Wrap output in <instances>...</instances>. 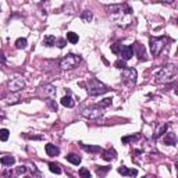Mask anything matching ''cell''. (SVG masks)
<instances>
[{
	"mask_svg": "<svg viewBox=\"0 0 178 178\" xmlns=\"http://www.w3.org/2000/svg\"><path fill=\"white\" fill-rule=\"evenodd\" d=\"M56 44H57V47L63 49V47L67 44V39H64V38H60V39H56Z\"/></svg>",
	"mask_w": 178,
	"mask_h": 178,
	"instance_id": "obj_32",
	"label": "cell"
},
{
	"mask_svg": "<svg viewBox=\"0 0 178 178\" xmlns=\"http://www.w3.org/2000/svg\"><path fill=\"white\" fill-rule=\"evenodd\" d=\"M121 47H123V44H121V43H114V44H111V52L114 53V54H120Z\"/></svg>",
	"mask_w": 178,
	"mask_h": 178,
	"instance_id": "obj_31",
	"label": "cell"
},
{
	"mask_svg": "<svg viewBox=\"0 0 178 178\" xmlns=\"http://www.w3.org/2000/svg\"><path fill=\"white\" fill-rule=\"evenodd\" d=\"M8 136H10V132H8V129H6V128L0 129V141H2V142H6V141L8 139Z\"/></svg>",
	"mask_w": 178,
	"mask_h": 178,
	"instance_id": "obj_26",
	"label": "cell"
},
{
	"mask_svg": "<svg viewBox=\"0 0 178 178\" xmlns=\"http://www.w3.org/2000/svg\"><path fill=\"white\" fill-rule=\"evenodd\" d=\"M177 68L173 64H168V66L163 67L162 70H159L155 74V82L156 84H163V82H167L176 75Z\"/></svg>",
	"mask_w": 178,
	"mask_h": 178,
	"instance_id": "obj_3",
	"label": "cell"
},
{
	"mask_svg": "<svg viewBox=\"0 0 178 178\" xmlns=\"http://www.w3.org/2000/svg\"><path fill=\"white\" fill-rule=\"evenodd\" d=\"M26 170H28V168H26L25 166H20V167L16 170V173L20 176V174H22V173H26Z\"/></svg>",
	"mask_w": 178,
	"mask_h": 178,
	"instance_id": "obj_34",
	"label": "cell"
},
{
	"mask_svg": "<svg viewBox=\"0 0 178 178\" xmlns=\"http://www.w3.org/2000/svg\"><path fill=\"white\" fill-rule=\"evenodd\" d=\"M24 87H25V81H24L22 78H20V77L11 78L10 82H8V89H10L11 92H17V91H20V89H22Z\"/></svg>",
	"mask_w": 178,
	"mask_h": 178,
	"instance_id": "obj_8",
	"label": "cell"
},
{
	"mask_svg": "<svg viewBox=\"0 0 178 178\" xmlns=\"http://www.w3.org/2000/svg\"><path fill=\"white\" fill-rule=\"evenodd\" d=\"M81 18L84 20L85 22H91V21H92V18H93V14H92L91 11L85 10V11H82V14H81Z\"/></svg>",
	"mask_w": 178,
	"mask_h": 178,
	"instance_id": "obj_22",
	"label": "cell"
},
{
	"mask_svg": "<svg viewBox=\"0 0 178 178\" xmlns=\"http://www.w3.org/2000/svg\"><path fill=\"white\" fill-rule=\"evenodd\" d=\"M66 159H67V162H70L71 164H74V166H78L79 163H81V157H79L78 155H75V153H70V155H67Z\"/></svg>",
	"mask_w": 178,
	"mask_h": 178,
	"instance_id": "obj_17",
	"label": "cell"
},
{
	"mask_svg": "<svg viewBox=\"0 0 178 178\" xmlns=\"http://www.w3.org/2000/svg\"><path fill=\"white\" fill-rule=\"evenodd\" d=\"M49 170L52 171V173H54V174H61L60 166L56 164V163H49Z\"/></svg>",
	"mask_w": 178,
	"mask_h": 178,
	"instance_id": "obj_24",
	"label": "cell"
},
{
	"mask_svg": "<svg viewBox=\"0 0 178 178\" xmlns=\"http://www.w3.org/2000/svg\"><path fill=\"white\" fill-rule=\"evenodd\" d=\"M117 171L121 174V176H125V177H136V176H138V170H136V168H134V170H128V167H125V166L118 167Z\"/></svg>",
	"mask_w": 178,
	"mask_h": 178,
	"instance_id": "obj_10",
	"label": "cell"
},
{
	"mask_svg": "<svg viewBox=\"0 0 178 178\" xmlns=\"http://www.w3.org/2000/svg\"><path fill=\"white\" fill-rule=\"evenodd\" d=\"M102 157L106 160V162H111L117 157V152L114 149H105L102 150Z\"/></svg>",
	"mask_w": 178,
	"mask_h": 178,
	"instance_id": "obj_12",
	"label": "cell"
},
{
	"mask_svg": "<svg viewBox=\"0 0 178 178\" xmlns=\"http://www.w3.org/2000/svg\"><path fill=\"white\" fill-rule=\"evenodd\" d=\"M49 106H50V109H52L53 111H57V105H56L53 100H49Z\"/></svg>",
	"mask_w": 178,
	"mask_h": 178,
	"instance_id": "obj_35",
	"label": "cell"
},
{
	"mask_svg": "<svg viewBox=\"0 0 178 178\" xmlns=\"http://www.w3.org/2000/svg\"><path fill=\"white\" fill-rule=\"evenodd\" d=\"M167 128H168V124H164V125H163L162 128H160L155 135H153V139H157V138H160L162 135H164V132H167Z\"/></svg>",
	"mask_w": 178,
	"mask_h": 178,
	"instance_id": "obj_25",
	"label": "cell"
},
{
	"mask_svg": "<svg viewBox=\"0 0 178 178\" xmlns=\"http://www.w3.org/2000/svg\"><path fill=\"white\" fill-rule=\"evenodd\" d=\"M110 105H111V99L110 97H106V99H103L102 102L97 103L96 106H99L100 109H103V107H107V106H110Z\"/></svg>",
	"mask_w": 178,
	"mask_h": 178,
	"instance_id": "obj_28",
	"label": "cell"
},
{
	"mask_svg": "<svg viewBox=\"0 0 178 178\" xmlns=\"http://www.w3.org/2000/svg\"><path fill=\"white\" fill-rule=\"evenodd\" d=\"M67 40L70 43H78V40H79L78 34H75V32H68L67 34Z\"/></svg>",
	"mask_w": 178,
	"mask_h": 178,
	"instance_id": "obj_20",
	"label": "cell"
},
{
	"mask_svg": "<svg viewBox=\"0 0 178 178\" xmlns=\"http://www.w3.org/2000/svg\"><path fill=\"white\" fill-rule=\"evenodd\" d=\"M138 139H139V135H129V136H124L121 141H123V143H128V142L138 141Z\"/></svg>",
	"mask_w": 178,
	"mask_h": 178,
	"instance_id": "obj_29",
	"label": "cell"
},
{
	"mask_svg": "<svg viewBox=\"0 0 178 178\" xmlns=\"http://www.w3.org/2000/svg\"><path fill=\"white\" fill-rule=\"evenodd\" d=\"M168 42V38L167 36H159V38H155L152 36L149 40V47H150V53H152V56H159L160 53L164 50L166 44Z\"/></svg>",
	"mask_w": 178,
	"mask_h": 178,
	"instance_id": "obj_4",
	"label": "cell"
},
{
	"mask_svg": "<svg viewBox=\"0 0 178 178\" xmlns=\"http://www.w3.org/2000/svg\"><path fill=\"white\" fill-rule=\"evenodd\" d=\"M25 178H29V177H25Z\"/></svg>",
	"mask_w": 178,
	"mask_h": 178,
	"instance_id": "obj_36",
	"label": "cell"
},
{
	"mask_svg": "<svg viewBox=\"0 0 178 178\" xmlns=\"http://www.w3.org/2000/svg\"><path fill=\"white\" fill-rule=\"evenodd\" d=\"M42 93L44 95V97H50L52 99L56 95V88L53 85H44V87H42Z\"/></svg>",
	"mask_w": 178,
	"mask_h": 178,
	"instance_id": "obj_13",
	"label": "cell"
},
{
	"mask_svg": "<svg viewBox=\"0 0 178 178\" xmlns=\"http://www.w3.org/2000/svg\"><path fill=\"white\" fill-rule=\"evenodd\" d=\"M110 13L113 14V17L115 18V21L120 26H128L129 21H127L125 17L131 18V14H132V10L128 4H113L110 6Z\"/></svg>",
	"mask_w": 178,
	"mask_h": 178,
	"instance_id": "obj_1",
	"label": "cell"
},
{
	"mask_svg": "<svg viewBox=\"0 0 178 178\" xmlns=\"http://www.w3.org/2000/svg\"><path fill=\"white\" fill-rule=\"evenodd\" d=\"M44 152L47 153V156H59L60 155V149L53 143H47L44 145Z\"/></svg>",
	"mask_w": 178,
	"mask_h": 178,
	"instance_id": "obj_11",
	"label": "cell"
},
{
	"mask_svg": "<svg viewBox=\"0 0 178 178\" xmlns=\"http://www.w3.org/2000/svg\"><path fill=\"white\" fill-rule=\"evenodd\" d=\"M43 44L44 46H47V47L54 46L56 44V38L53 36V35H46V36L43 38Z\"/></svg>",
	"mask_w": 178,
	"mask_h": 178,
	"instance_id": "obj_19",
	"label": "cell"
},
{
	"mask_svg": "<svg viewBox=\"0 0 178 178\" xmlns=\"http://www.w3.org/2000/svg\"><path fill=\"white\" fill-rule=\"evenodd\" d=\"M84 87H87V91L91 96H97V95H103L106 92H109L110 89L106 87L105 84H102L100 81H97L96 78H91L87 81V84H82Z\"/></svg>",
	"mask_w": 178,
	"mask_h": 178,
	"instance_id": "obj_2",
	"label": "cell"
},
{
	"mask_svg": "<svg viewBox=\"0 0 178 178\" xmlns=\"http://www.w3.org/2000/svg\"><path fill=\"white\" fill-rule=\"evenodd\" d=\"M0 163H2L3 166H6V167H11V166L16 163V159H14L13 156H3L2 159H0Z\"/></svg>",
	"mask_w": 178,
	"mask_h": 178,
	"instance_id": "obj_16",
	"label": "cell"
},
{
	"mask_svg": "<svg viewBox=\"0 0 178 178\" xmlns=\"http://www.w3.org/2000/svg\"><path fill=\"white\" fill-rule=\"evenodd\" d=\"M81 148L84 150H87V152L89 153H100L102 152V149H100V146H92V145H84V143H81Z\"/></svg>",
	"mask_w": 178,
	"mask_h": 178,
	"instance_id": "obj_18",
	"label": "cell"
},
{
	"mask_svg": "<svg viewBox=\"0 0 178 178\" xmlns=\"http://www.w3.org/2000/svg\"><path fill=\"white\" fill-rule=\"evenodd\" d=\"M135 46L139 49V50H138V56H139V59H141V60H143V59H145V56H146V52H145L143 46H142L141 43H136Z\"/></svg>",
	"mask_w": 178,
	"mask_h": 178,
	"instance_id": "obj_27",
	"label": "cell"
},
{
	"mask_svg": "<svg viewBox=\"0 0 178 178\" xmlns=\"http://www.w3.org/2000/svg\"><path fill=\"white\" fill-rule=\"evenodd\" d=\"M79 61H81V57H79V56L70 53V54H67L66 57H63L60 60V67L63 68V70H71V68L75 67Z\"/></svg>",
	"mask_w": 178,
	"mask_h": 178,
	"instance_id": "obj_5",
	"label": "cell"
},
{
	"mask_svg": "<svg viewBox=\"0 0 178 178\" xmlns=\"http://www.w3.org/2000/svg\"><path fill=\"white\" fill-rule=\"evenodd\" d=\"M79 177L81 178H91V173H89L88 168L82 167V168H79Z\"/></svg>",
	"mask_w": 178,
	"mask_h": 178,
	"instance_id": "obj_30",
	"label": "cell"
},
{
	"mask_svg": "<svg viewBox=\"0 0 178 178\" xmlns=\"http://www.w3.org/2000/svg\"><path fill=\"white\" fill-rule=\"evenodd\" d=\"M136 70L135 68H124L123 73H121V78H123V81L125 82L127 85H129V87H132V85L136 84Z\"/></svg>",
	"mask_w": 178,
	"mask_h": 178,
	"instance_id": "obj_6",
	"label": "cell"
},
{
	"mask_svg": "<svg viewBox=\"0 0 178 178\" xmlns=\"http://www.w3.org/2000/svg\"><path fill=\"white\" fill-rule=\"evenodd\" d=\"M26 44H28V42H26L25 38H18V39L16 40V47L17 49H25Z\"/></svg>",
	"mask_w": 178,
	"mask_h": 178,
	"instance_id": "obj_23",
	"label": "cell"
},
{
	"mask_svg": "<svg viewBox=\"0 0 178 178\" xmlns=\"http://www.w3.org/2000/svg\"><path fill=\"white\" fill-rule=\"evenodd\" d=\"M114 66L117 67V68H120V70H124V68H127V66H125V61H124V60H121V59H120V60H117V61H115V63H114Z\"/></svg>",
	"mask_w": 178,
	"mask_h": 178,
	"instance_id": "obj_33",
	"label": "cell"
},
{
	"mask_svg": "<svg viewBox=\"0 0 178 178\" xmlns=\"http://www.w3.org/2000/svg\"><path fill=\"white\" fill-rule=\"evenodd\" d=\"M109 171H110V167H107V166H106V167H96V174L100 178H105V176Z\"/></svg>",
	"mask_w": 178,
	"mask_h": 178,
	"instance_id": "obj_21",
	"label": "cell"
},
{
	"mask_svg": "<svg viewBox=\"0 0 178 178\" xmlns=\"http://www.w3.org/2000/svg\"><path fill=\"white\" fill-rule=\"evenodd\" d=\"M60 102H61V105H63L64 107H68V109H71V107H74V106H75V100H74L73 96H70V95L64 96Z\"/></svg>",
	"mask_w": 178,
	"mask_h": 178,
	"instance_id": "obj_15",
	"label": "cell"
},
{
	"mask_svg": "<svg viewBox=\"0 0 178 178\" xmlns=\"http://www.w3.org/2000/svg\"><path fill=\"white\" fill-rule=\"evenodd\" d=\"M82 115L88 120H96V118L103 115V109H100L99 106H91L82 110Z\"/></svg>",
	"mask_w": 178,
	"mask_h": 178,
	"instance_id": "obj_7",
	"label": "cell"
},
{
	"mask_svg": "<svg viewBox=\"0 0 178 178\" xmlns=\"http://www.w3.org/2000/svg\"><path fill=\"white\" fill-rule=\"evenodd\" d=\"M118 56H121V60H124V61L132 59V56H134V46H123Z\"/></svg>",
	"mask_w": 178,
	"mask_h": 178,
	"instance_id": "obj_9",
	"label": "cell"
},
{
	"mask_svg": "<svg viewBox=\"0 0 178 178\" xmlns=\"http://www.w3.org/2000/svg\"><path fill=\"white\" fill-rule=\"evenodd\" d=\"M164 143L170 145V146H176L177 145V135L174 132H168L167 135L164 136Z\"/></svg>",
	"mask_w": 178,
	"mask_h": 178,
	"instance_id": "obj_14",
	"label": "cell"
}]
</instances>
